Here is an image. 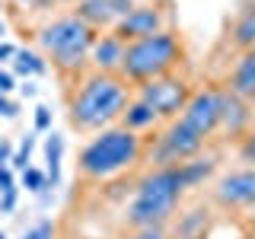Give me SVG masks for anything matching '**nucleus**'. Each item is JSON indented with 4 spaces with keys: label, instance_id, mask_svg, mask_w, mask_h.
<instances>
[{
    "label": "nucleus",
    "instance_id": "nucleus-1",
    "mask_svg": "<svg viewBox=\"0 0 255 239\" xmlns=\"http://www.w3.org/2000/svg\"><path fill=\"white\" fill-rule=\"evenodd\" d=\"M185 179H182L179 166H159L156 172H150L147 179H140L137 195H134L131 207H128V223L134 230L143 227H163L172 217L179 195L185 191Z\"/></svg>",
    "mask_w": 255,
    "mask_h": 239
},
{
    "label": "nucleus",
    "instance_id": "nucleus-2",
    "mask_svg": "<svg viewBox=\"0 0 255 239\" xmlns=\"http://www.w3.org/2000/svg\"><path fill=\"white\" fill-rule=\"evenodd\" d=\"M128 109V86L112 74H96L77 90L70 102V121L80 131H99L112 118L125 115Z\"/></svg>",
    "mask_w": 255,
    "mask_h": 239
},
{
    "label": "nucleus",
    "instance_id": "nucleus-3",
    "mask_svg": "<svg viewBox=\"0 0 255 239\" xmlns=\"http://www.w3.org/2000/svg\"><path fill=\"white\" fill-rule=\"evenodd\" d=\"M140 156V137L128 127H112L93 137L80 153V172L90 179H109V175L128 169Z\"/></svg>",
    "mask_w": 255,
    "mask_h": 239
},
{
    "label": "nucleus",
    "instance_id": "nucleus-4",
    "mask_svg": "<svg viewBox=\"0 0 255 239\" xmlns=\"http://www.w3.org/2000/svg\"><path fill=\"white\" fill-rule=\"evenodd\" d=\"M182 58V45L172 32H153L147 38H137V42H128L125 48V61H122V74L128 80H156L166 77L169 70L179 64Z\"/></svg>",
    "mask_w": 255,
    "mask_h": 239
},
{
    "label": "nucleus",
    "instance_id": "nucleus-5",
    "mask_svg": "<svg viewBox=\"0 0 255 239\" xmlns=\"http://www.w3.org/2000/svg\"><path fill=\"white\" fill-rule=\"evenodd\" d=\"M38 45L45 48V54L58 67L70 70V67H80L86 61V54H93L96 35H93V26H86L80 16H64V19L42 29Z\"/></svg>",
    "mask_w": 255,
    "mask_h": 239
},
{
    "label": "nucleus",
    "instance_id": "nucleus-6",
    "mask_svg": "<svg viewBox=\"0 0 255 239\" xmlns=\"http://www.w3.org/2000/svg\"><path fill=\"white\" fill-rule=\"evenodd\" d=\"M140 99L147 106H153V112L159 118H172L175 112H185L191 93L185 86V80H175V77H156L147 80L140 86Z\"/></svg>",
    "mask_w": 255,
    "mask_h": 239
},
{
    "label": "nucleus",
    "instance_id": "nucleus-7",
    "mask_svg": "<svg viewBox=\"0 0 255 239\" xmlns=\"http://www.w3.org/2000/svg\"><path fill=\"white\" fill-rule=\"evenodd\" d=\"M204 147V137L195 131V127H188L185 121H172L166 127V134L159 137V150H156V159L163 166H175V163H188V159H195V153Z\"/></svg>",
    "mask_w": 255,
    "mask_h": 239
},
{
    "label": "nucleus",
    "instance_id": "nucleus-8",
    "mask_svg": "<svg viewBox=\"0 0 255 239\" xmlns=\"http://www.w3.org/2000/svg\"><path fill=\"white\" fill-rule=\"evenodd\" d=\"M182 121L188 127H195L201 137H207L211 131L220 127V93L217 90H201L188 99L185 112H182Z\"/></svg>",
    "mask_w": 255,
    "mask_h": 239
},
{
    "label": "nucleus",
    "instance_id": "nucleus-9",
    "mask_svg": "<svg viewBox=\"0 0 255 239\" xmlns=\"http://www.w3.org/2000/svg\"><path fill=\"white\" fill-rule=\"evenodd\" d=\"M214 198L223 207H255V169L227 172L214 188Z\"/></svg>",
    "mask_w": 255,
    "mask_h": 239
},
{
    "label": "nucleus",
    "instance_id": "nucleus-10",
    "mask_svg": "<svg viewBox=\"0 0 255 239\" xmlns=\"http://www.w3.org/2000/svg\"><path fill=\"white\" fill-rule=\"evenodd\" d=\"M153 32H159V10L156 6H134L115 26V35L125 38V42H137V38H147Z\"/></svg>",
    "mask_w": 255,
    "mask_h": 239
},
{
    "label": "nucleus",
    "instance_id": "nucleus-11",
    "mask_svg": "<svg viewBox=\"0 0 255 239\" xmlns=\"http://www.w3.org/2000/svg\"><path fill=\"white\" fill-rule=\"evenodd\" d=\"M252 121V112L246 106V99H239L236 93H220V127L227 134H243Z\"/></svg>",
    "mask_w": 255,
    "mask_h": 239
},
{
    "label": "nucleus",
    "instance_id": "nucleus-12",
    "mask_svg": "<svg viewBox=\"0 0 255 239\" xmlns=\"http://www.w3.org/2000/svg\"><path fill=\"white\" fill-rule=\"evenodd\" d=\"M125 48L128 42L125 38H118V35H102V38H96V45H93V61H96V67L102 70V74H109V70H122V61H125Z\"/></svg>",
    "mask_w": 255,
    "mask_h": 239
},
{
    "label": "nucleus",
    "instance_id": "nucleus-13",
    "mask_svg": "<svg viewBox=\"0 0 255 239\" xmlns=\"http://www.w3.org/2000/svg\"><path fill=\"white\" fill-rule=\"evenodd\" d=\"M230 93L239 99H255V51H246L230 77Z\"/></svg>",
    "mask_w": 255,
    "mask_h": 239
},
{
    "label": "nucleus",
    "instance_id": "nucleus-14",
    "mask_svg": "<svg viewBox=\"0 0 255 239\" xmlns=\"http://www.w3.org/2000/svg\"><path fill=\"white\" fill-rule=\"evenodd\" d=\"M77 16L86 26H109V22H118L115 0H80Z\"/></svg>",
    "mask_w": 255,
    "mask_h": 239
},
{
    "label": "nucleus",
    "instance_id": "nucleus-15",
    "mask_svg": "<svg viewBox=\"0 0 255 239\" xmlns=\"http://www.w3.org/2000/svg\"><path fill=\"white\" fill-rule=\"evenodd\" d=\"M156 112H153V106H147L143 99H137V102H131V106L125 109V115H122V121H125V127L128 131H140V127H150V124H156Z\"/></svg>",
    "mask_w": 255,
    "mask_h": 239
},
{
    "label": "nucleus",
    "instance_id": "nucleus-16",
    "mask_svg": "<svg viewBox=\"0 0 255 239\" xmlns=\"http://www.w3.org/2000/svg\"><path fill=\"white\" fill-rule=\"evenodd\" d=\"M233 45L243 48V51H255V6L243 10V16L233 26Z\"/></svg>",
    "mask_w": 255,
    "mask_h": 239
},
{
    "label": "nucleus",
    "instance_id": "nucleus-17",
    "mask_svg": "<svg viewBox=\"0 0 255 239\" xmlns=\"http://www.w3.org/2000/svg\"><path fill=\"white\" fill-rule=\"evenodd\" d=\"M61 153H64V137L61 134H51L45 143V159H48V182L58 185L61 179Z\"/></svg>",
    "mask_w": 255,
    "mask_h": 239
},
{
    "label": "nucleus",
    "instance_id": "nucleus-18",
    "mask_svg": "<svg viewBox=\"0 0 255 239\" xmlns=\"http://www.w3.org/2000/svg\"><path fill=\"white\" fill-rule=\"evenodd\" d=\"M179 169H182V179H185V185H198L204 175H211L214 163H211V159H188V163H182Z\"/></svg>",
    "mask_w": 255,
    "mask_h": 239
},
{
    "label": "nucleus",
    "instance_id": "nucleus-19",
    "mask_svg": "<svg viewBox=\"0 0 255 239\" xmlns=\"http://www.w3.org/2000/svg\"><path fill=\"white\" fill-rule=\"evenodd\" d=\"M45 61L32 51H16V74H42Z\"/></svg>",
    "mask_w": 255,
    "mask_h": 239
},
{
    "label": "nucleus",
    "instance_id": "nucleus-20",
    "mask_svg": "<svg viewBox=\"0 0 255 239\" xmlns=\"http://www.w3.org/2000/svg\"><path fill=\"white\" fill-rule=\"evenodd\" d=\"M22 185H26L29 191H45L48 188V172H42V169H22Z\"/></svg>",
    "mask_w": 255,
    "mask_h": 239
},
{
    "label": "nucleus",
    "instance_id": "nucleus-21",
    "mask_svg": "<svg viewBox=\"0 0 255 239\" xmlns=\"http://www.w3.org/2000/svg\"><path fill=\"white\" fill-rule=\"evenodd\" d=\"M32 147H35V140H32V137H26V140H22L19 153L13 156V166H16V169H29V153H32Z\"/></svg>",
    "mask_w": 255,
    "mask_h": 239
},
{
    "label": "nucleus",
    "instance_id": "nucleus-22",
    "mask_svg": "<svg viewBox=\"0 0 255 239\" xmlns=\"http://www.w3.org/2000/svg\"><path fill=\"white\" fill-rule=\"evenodd\" d=\"M22 239H54V227L51 223H38V227H32Z\"/></svg>",
    "mask_w": 255,
    "mask_h": 239
},
{
    "label": "nucleus",
    "instance_id": "nucleus-23",
    "mask_svg": "<svg viewBox=\"0 0 255 239\" xmlns=\"http://www.w3.org/2000/svg\"><path fill=\"white\" fill-rule=\"evenodd\" d=\"M128 239H166V230L163 227H143V230H134V236Z\"/></svg>",
    "mask_w": 255,
    "mask_h": 239
},
{
    "label": "nucleus",
    "instance_id": "nucleus-24",
    "mask_svg": "<svg viewBox=\"0 0 255 239\" xmlns=\"http://www.w3.org/2000/svg\"><path fill=\"white\" fill-rule=\"evenodd\" d=\"M48 127H51V109L38 106L35 109V131H48Z\"/></svg>",
    "mask_w": 255,
    "mask_h": 239
},
{
    "label": "nucleus",
    "instance_id": "nucleus-25",
    "mask_svg": "<svg viewBox=\"0 0 255 239\" xmlns=\"http://www.w3.org/2000/svg\"><path fill=\"white\" fill-rule=\"evenodd\" d=\"M239 156H243L246 163H255V134H249V137H243V147H239Z\"/></svg>",
    "mask_w": 255,
    "mask_h": 239
},
{
    "label": "nucleus",
    "instance_id": "nucleus-26",
    "mask_svg": "<svg viewBox=\"0 0 255 239\" xmlns=\"http://www.w3.org/2000/svg\"><path fill=\"white\" fill-rule=\"evenodd\" d=\"M0 115H3V118H16V106L6 99L3 93H0Z\"/></svg>",
    "mask_w": 255,
    "mask_h": 239
},
{
    "label": "nucleus",
    "instance_id": "nucleus-27",
    "mask_svg": "<svg viewBox=\"0 0 255 239\" xmlns=\"http://www.w3.org/2000/svg\"><path fill=\"white\" fill-rule=\"evenodd\" d=\"M6 163H13V147L6 140H0V166H6Z\"/></svg>",
    "mask_w": 255,
    "mask_h": 239
},
{
    "label": "nucleus",
    "instance_id": "nucleus-28",
    "mask_svg": "<svg viewBox=\"0 0 255 239\" xmlns=\"http://www.w3.org/2000/svg\"><path fill=\"white\" fill-rule=\"evenodd\" d=\"M13 204H16V188L3 191V201H0V211H13Z\"/></svg>",
    "mask_w": 255,
    "mask_h": 239
},
{
    "label": "nucleus",
    "instance_id": "nucleus-29",
    "mask_svg": "<svg viewBox=\"0 0 255 239\" xmlns=\"http://www.w3.org/2000/svg\"><path fill=\"white\" fill-rule=\"evenodd\" d=\"M6 58H16V48L13 45H0V61H6Z\"/></svg>",
    "mask_w": 255,
    "mask_h": 239
},
{
    "label": "nucleus",
    "instance_id": "nucleus-30",
    "mask_svg": "<svg viewBox=\"0 0 255 239\" xmlns=\"http://www.w3.org/2000/svg\"><path fill=\"white\" fill-rule=\"evenodd\" d=\"M42 3H70V0H42Z\"/></svg>",
    "mask_w": 255,
    "mask_h": 239
},
{
    "label": "nucleus",
    "instance_id": "nucleus-31",
    "mask_svg": "<svg viewBox=\"0 0 255 239\" xmlns=\"http://www.w3.org/2000/svg\"><path fill=\"white\" fill-rule=\"evenodd\" d=\"M19 3H42V0H19Z\"/></svg>",
    "mask_w": 255,
    "mask_h": 239
},
{
    "label": "nucleus",
    "instance_id": "nucleus-32",
    "mask_svg": "<svg viewBox=\"0 0 255 239\" xmlns=\"http://www.w3.org/2000/svg\"><path fill=\"white\" fill-rule=\"evenodd\" d=\"M0 239H6V236H3V233H0Z\"/></svg>",
    "mask_w": 255,
    "mask_h": 239
}]
</instances>
